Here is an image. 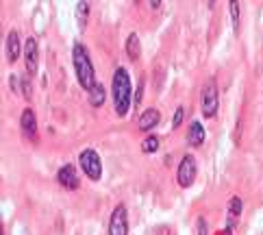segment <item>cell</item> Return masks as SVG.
I'll use <instances>...</instances> for the list:
<instances>
[{
  "label": "cell",
  "mask_w": 263,
  "mask_h": 235,
  "mask_svg": "<svg viewBox=\"0 0 263 235\" xmlns=\"http://www.w3.org/2000/svg\"><path fill=\"white\" fill-rule=\"evenodd\" d=\"M111 94H114V107L120 118H124L130 111V100H133V85H130V74L126 68H118L111 83Z\"/></svg>",
  "instance_id": "cell-1"
},
{
  "label": "cell",
  "mask_w": 263,
  "mask_h": 235,
  "mask_svg": "<svg viewBox=\"0 0 263 235\" xmlns=\"http://www.w3.org/2000/svg\"><path fill=\"white\" fill-rule=\"evenodd\" d=\"M72 65H74V72H77V79L81 83V87L91 92V87L96 85L98 81H96V70H93L89 50L83 44H74V48H72Z\"/></svg>",
  "instance_id": "cell-2"
},
{
  "label": "cell",
  "mask_w": 263,
  "mask_h": 235,
  "mask_svg": "<svg viewBox=\"0 0 263 235\" xmlns=\"http://www.w3.org/2000/svg\"><path fill=\"white\" fill-rule=\"evenodd\" d=\"M218 105H220V98H218V83L215 79H209L202 85V94H200V107H202V116L204 118H215L218 116Z\"/></svg>",
  "instance_id": "cell-3"
},
{
  "label": "cell",
  "mask_w": 263,
  "mask_h": 235,
  "mask_svg": "<svg viewBox=\"0 0 263 235\" xmlns=\"http://www.w3.org/2000/svg\"><path fill=\"white\" fill-rule=\"evenodd\" d=\"M79 164L83 168V172L87 174V178H91V181H100V176H102V161H100V155L96 153V150L85 148L79 155Z\"/></svg>",
  "instance_id": "cell-4"
},
{
  "label": "cell",
  "mask_w": 263,
  "mask_h": 235,
  "mask_svg": "<svg viewBox=\"0 0 263 235\" xmlns=\"http://www.w3.org/2000/svg\"><path fill=\"white\" fill-rule=\"evenodd\" d=\"M196 174H198V166H196V159L192 155H185L181 159V164L176 168V183L181 187H192Z\"/></svg>",
  "instance_id": "cell-5"
},
{
  "label": "cell",
  "mask_w": 263,
  "mask_h": 235,
  "mask_svg": "<svg viewBox=\"0 0 263 235\" xmlns=\"http://www.w3.org/2000/svg\"><path fill=\"white\" fill-rule=\"evenodd\" d=\"M109 235H128V209L124 203L116 205L109 218Z\"/></svg>",
  "instance_id": "cell-6"
},
{
  "label": "cell",
  "mask_w": 263,
  "mask_h": 235,
  "mask_svg": "<svg viewBox=\"0 0 263 235\" xmlns=\"http://www.w3.org/2000/svg\"><path fill=\"white\" fill-rule=\"evenodd\" d=\"M24 63H26V72L29 77L37 74V63H40V46H37L35 37H29L24 44Z\"/></svg>",
  "instance_id": "cell-7"
},
{
  "label": "cell",
  "mask_w": 263,
  "mask_h": 235,
  "mask_svg": "<svg viewBox=\"0 0 263 235\" xmlns=\"http://www.w3.org/2000/svg\"><path fill=\"white\" fill-rule=\"evenodd\" d=\"M57 181H59L61 187H65V190H79V185H81L79 172H77V168H74L72 164H65L63 168H59Z\"/></svg>",
  "instance_id": "cell-8"
},
{
  "label": "cell",
  "mask_w": 263,
  "mask_h": 235,
  "mask_svg": "<svg viewBox=\"0 0 263 235\" xmlns=\"http://www.w3.org/2000/svg\"><path fill=\"white\" fill-rule=\"evenodd\" d=\"M20 129L22 133L31 139V142H35L37 139V118H35V111L33 109H24L22 116H20Z\"/></svg>",
  "instance_id": "cell-9"
},
{
  "label": "cell",
  "mask_w": 263,
  "mask_h": 235,
  "mask_svg": "<svg viewBox=\"0 0 263 235\" xmlns=\"http://www.w3.org/2000/svg\"><path fill=\"white\" fill-rule=\"evenodd\" d=\"M20 52H22L20 33L13 29V31H9V35H7V59H9V63H15L17 57H20Z\"/></svg>",
  "instance_id": "cell-10"
},
{
  "label": "cell",
  "mask_w": 263,
  "mask_h": 235,
  "mask_svg": "<svg viewBox=\"0 0 263 235\" xmlns=\"http://www.w3.org/2000/svg\"><path fill=\"white\" fill-rule=\"evenodd\" d=\"M159 122H161V111L159 109H155V107H150V109H146L142 116H139V131H153Z\"/></svg>",
  "instance_id": "cell-11"
},
{
  "label": "cell",
  "mask_w": 263,
  "mask_h": 235,
  "mask_svg": "<svg viewBox=\"0 0 263 235\" xmlns=\"http://www.w3.org/2000/svg\"><path fill=\"white\" fill-rule=\"evenodd\" d=\"M204 137H206L204 126L200 124L198 120H194L192 124H190V129H187V144L194 146V148H198V146L204 144Z\"/></svg>",
  "instance_id": "cell-12"
},
{
  "label": "cell",
  "mask_w": 263,
  "mask_h": 235,
  "mask_svg": "<svg viewBox=\"0 0 263 235\" xmlns=\"http://www.w3.org/2000/svg\"><path fill=\"white\" fill-rule=\"evenodd\" d=\"M87 94H89V105H91L93 109H98V107L105 105V100H107V89H105V85H102V83H96V85L91 87V92H87Z\"/></svg>",
  "instance_id": "cell-13"
},
{
  "label": "cell",
  "mask_w": 263,
  "mask_h": 235,
  "mask_svg": "<svg viewBox=\"0 0 263 235\" xmlns=\"http://www.w3.org/2000/svg\"><path fill=\"white\" fill-rule=\"evenodd\" d=\"M126 55L130 61H137L139 55H142V44H139V35L137 33H130L128 40H126Z\"/></svg>",
  "instance_id": "cell-14"
},
{
  "label": "cell",
  "mask_w": 263,
  "mask_h": 235,
  "mask_svg": "<svg viewBox=\"0 0 263 235\" xmlns=\"http://www.w3.org/2000/svg\"><path fill=\"white\" fill-rule=\"evenodd\" d=\"M89 11H91L89 3H85V0H81V3H77V20H79V26H81V29H85L87 17H89Z\"/></svg>",
  "instance_id": "cell-15"
},
{
  "label": "cell",
  "mask_w": 263,
  "mask_h": 235,
  "mask_svg": "<svg viewBox=\"0 0 263 235\" xmlns=\"http://www.w3.org/2000/svg\"><path fill=\"white\" fill-rule=\"evenodd\" d=\"M229 11H231L233 31L239 33V3H237V0H231V3H229Z\"/></svg>",
  "instance_id": "cell-16"
},
{
  "label": "cell",
  "mask_w": 263,
  "mask_h": 235,
  "mask_svg": "<svg viewBox=\"0 0 263 235\" xmlns=\"http://www.w3.org/2000/svg\"><path fill=\"white\" fill-rule=\"evenodd\" d=\"M142 150H144V153H148V155L157 153V150H159V137L157 135H148L142 142Z\"/></svg>",
  "instance_id": "cell-17"
},
{
  "label": "cell",
  "mask_w": 263,
  "mask_h": 235,
  "mask_svg": "<svg viewBox=\"0 0 263 235\" xmlns=\"http://www.w3.org/2000/svg\"><path fill=\"white\" fill-rule=\"evenodd\" d=\"M241 209H243V203L239 196H233V198L229 201V213L233 215V218H239L241 215Z\"/></svg>",
  "instance_id": "cell-18"
},
{
  "label": "cell",
  "mask_w": 263,
  "mask_h": 235,
  "mask_svg": "<svg viewBox=\"0 0 263 235\" xmlns=\"http://www.w3.org/2000/svg\"><path fill=\"white\" fill-rule=\"evenodd\" d=\"M20 94L26 98V100H31L33 98V85H31V79L29 77H22V87H20Z\"/></svg>",
  "instance_id": "cell-19"
},
{
  "label": "cell",
  "mask_w": 263,
  "mask_h": 235,
  "mask_svg": "<svg viewBox=\"0 0 263 235\" xmlns=\"http://www.w3.org/2000/svg\"><path fill=\"white\" fill-rule=\"evenodd\" d=\"M183 118H185V107H176L174 118H172V126H174V129L181 126V124H183Z\"/></svg>",
  "instance_id": "cell-20"
},
{
  "label": "cell",
  "mask_w": 263,
  "mask_h": 235,
  "mask_svg": "<svg viewBox=\"0 0 263 235\" xmlns=\"http://www.w3.org/2000/svg\"><path fill=\"white\" fill-rule=\"evenodd\" d=\"M196 231H198V235H209V227H206V220L202 215L196 220Z\"/></svg>",
  "instance_id": "cell-21"
},
{
  "label": "cell",
  "mask_w": 263,
  "mask_h": 235,
  "mask_svg": "<svg viewBox=\"0 0 263 235\" xmlns=\"http://www.w3.org/2000/svg\"><path fill=\"white\" fill-rule=\"evenodd\" d=\"M142 100H144V79L139 81L137 92H135V107H139V105H142Z\"/></svg>",
  "instance_id": "cell-22"
},
{
  "label": "cell",
  "mask_w": 263,
  "mask_h": 235,
  "mask_svg": "<svg viewBox=\"0 0 263 235\" xmlns=\"http://www.w3.org/2000/svg\"><path fill=\"white\" fill-rule=\"evenodd\" d=\"M148 5H150V9H161V5H163V3H161V0H150Z\"/></svg>",
  "instance_id": "cell-23"
}]
</instances>
